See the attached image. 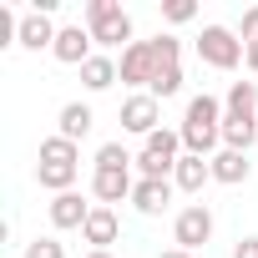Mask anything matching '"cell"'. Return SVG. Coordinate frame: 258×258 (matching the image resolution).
I'll list each match as a JSON object with an SVG mask.
<instances>
[{
	"label": "cell",
	"mask_w": 258,
	"mask_h": 258,
	"mask_svg": "<svg viewBox=\"0 0 258 258\" xmlns=\"http://www.w3.org/2000/svg\"><path fill=\"white\" fill-rule=\"evenodd\" d=\"M177 137H182V152H192V157H213V152H223V101L208 96V91L192 96L187 111H182Z\"/></svg>",
	"instance_id": "obj_1"
},
{
	"label": "cell",
	"mask_w": 258,
	"mask_h": 258,
	"mask_svg": "<svg viewBox=\"0 0 258 258\" xmlns=\"http://www.w3.org/2000/svg\"><path fill=\"white\" fill-rule=\"evenodd\" d=\"M76 172H81V147L66 142V137H46L41 142V162H36V182L46 192H71Z\"/></svg>",
	"instance_id": "obj_2"
},
{
	"label": "cell",
	"mask_w": 258,
	"mask_h": 258,
	"mask_svg": "<svg viewBox=\"0 0 258 258\" xmlns=\"http://www.w3.org/2000/svg\"><path fill=\"white\" fill-rule=\"evenodd\" d=\"M86 31L96 46H132V16L121 11V0H86Z\"/></svg>",
	"instance_id": "obj_3"
},
{
	"label": "cell",
	"mask_w": 258,
	"mask_h": 258,
	"mask_svg": "<svg viewBox=\"0 0 258 258\" xmlns=\"http://www.w3.org/2000/svg\"><path fill=\"white\" fill-rule=\"evenodd\" d=\"M243 56H248V46L238 41V31H228V26H203V36H198V61H203V66L233 71Z\"/></svg>",
	"instance_id": "obj_4"
},
{
	"label": "cell",
	"mask_w": 258,
	"mask_h": 258,
	"mask_svg": "<svg viewBox=\"0 0 258 258\" xmlns=\"http://www.w3.org/2000/svg\"><path fill=\"white\" fill-rule=\"evenodd\" d=\"M177 162H182V137L167 132V126H157V132L147 137V147H142V157H137L142 177H172Z\"/></svg>",
	"instance_id": "obj_5"
},
{
	"label": "cell",
	"mask_w": 258,
	"mask_h": 258,
	"mask_svg": "<svg viewBox=\"0 0 258 258\" xmlns=\"http://www.w3.org/2000/svg\"><path fill=\"white\" fill-rule=\"evenodd\" d=\"M208 238H213V208H208V203H187V208L172 218V248L198 253Z\"/></svg>",
	"instance_id": "obj_6"
},
{
	"label": "cell",
	"mask_w": 258,
	"mask_h": 258,
	"mask_svg": "<svg viewBox=\"0 0 258 258\" xmlns=\"http://www.w3.org/2000/svg\"><path fill=\"white\" fill-rule=\"evenodd\" d=\"M162 126V101L152 91H132L121 101V132H132V137H152Z\"/></svg>",
	"instance_id": "obj_7"
},
{
	"label": "cell",
	"mask_w": 258,
	"mask_h": 258,
	"mask_svg": "<svg viewBox=\"0 0 258 258\" xmlns=\"http://www.w3.org/2000/svg\"><path fill=\"white\" fill-rule=\"evenodd\" d=\"M116 71H121L126 86H152L157 81V51H152V41H132V46L121 51Z\"/></svg>",
	"instance_id": "obj_8"
},
{
	"label": "cell",
	"mask_w": 258,
	"mask_h": 258,
	"mask_svg": "<svg viewBox=\"0 0 258 258\" xmlns=\"http://www.w3.org/2000/svg\"><path fill=\"white\" fill-rule=\"evenodd\" d=\"M96 41H91V31L86 26H61L56 31V46H51V56L61 61V66H86L96 51H91Z\"/></svg>",
	"instance_id": "obj_9"
},
{
	"label": "cell",
	"mask_w": 258,
	"mask_h": 258,
	"mask_svg": "<svg viewBox=\"0 0 258 258\" xmlns=\"http://www.w3.org/2000/svg\"><path fill=\"white\" fill-rule=\"evenodd\" d=\"M86 218H91V208L81 203V192H76V187H71V192H56V198H51V228H56V233L86 228Z\"/></svg>",
	"instance_id": "obj_10"
},
{
	"label": "cell",
	"mask_w": 258,
	"mask_h": 258,
	"mask_svg": "<svg viewBox=\"0 0 258 258\" xmlns=\"http://www.w3.org/2000/svg\"><path fill=\"white\" fill-rule=\"evenodd\" d=\"M172 203V177H137V187H132V208L137 213H162Z\"/></svg>",
	"instance_id": "obj_11"
},
{
	"label": "cell",
	"mask_w": 258,
	"mask_h": 258,
	"mask_svg": "<svg viewBox=\"0 0 258 258\" xmlns=\"http://www.w3.org/2000/svg\"><path fill=\"white\" fill-rule=\"evenodd\" d=\"M116 233H121V223H116V213L111 208H91V218H86V228H81V238L91 243V253H106L111 243H116Z\"/></svg>",
	"instance_id": "obj_12"
},
{
	"label": "cell",
	"mask_w": 258,
	"mask_h": 258,
	"mask_svg": "<svg viewBox=\"0 0 258 258\" xmlns=\"http://www.w3.org/2000/svg\"><path fill=\"white\" fill-rule=\"evenodd\" d=\"M56 31H61V26H51L46 11H26V16H21V46H26V51H51V46H56Z\"/></svg>",
	"instance_id": "obj_13"
},
{
	"label": "cell",
	"mask_w": 258,
	"mask_h": 258,
	"mask_svg": "<svg viewBox=\"0 0 258 258\" xmlns=\"http://www.w3.org/2000/svg\"><path fill=\"white\" fill-rule=\"evenodd\" d=\"M213 162V182H223V187H238V182H248V172H253V162H248V152H213L208 157Z\"/></svg>",
	"instance_id": "obj_14"
},
{
	"label": "cell",
	"mask_w": 258,
	"mask_h": 258,
	"mask_svg": "<svg viewBox=\"0 0 258 258\" xmlns=\"http://www.w3.org/2000/svg\"><path fill=\"white\" fill-rule=\"evenodd\" d=\"M132 187H137V182H132V172H126V167H121V172H96V177H91V198H96L101 208L132 198Z\"/></svg>",
	"instance_id": "obj_15"
},
{
	"label": "cell",
	"mask_w": 258,
	"mask_h": 258,
	"mask_svg": "<svg viewBox=\"0 0 258 258\" xmlns=\"http://www.w3.org/2000/svg\"><path fill=\"white\" fill-rule=\"evenodd\" d=\"M223 116L258 121V81H233V86H228V96H223Z\"/></svg>",
	"instance_id": "obj_16"
},
{
	"label": "cell",
	"mask_w": 258,
	"mask_h": 258,
	"mask_svg": "<svg viewBox=\"0 0 258 258\" xmlns=\"http://www.w3.org/2000/svg\"><path fill=\"white\" fill-rule=\"evenodd\" d=\"M203 182H213V162L182 152V162H177V172H172V187H177V192H203Z\"/></svg>",
	"instance_id": "obj_17"
},
{
	"label": "cell",
	"mask_w": 258,
	"mask_h": 258,
	"mask_svg": "<svg viewBox=\"0 0 258 258\" xmlns=\"http://www.w3.org/2000/svg\"><path fill=\"white\" fill-rule=\"evenodd\" d=\"M91 121H96V116H91V106H86V101H66V106H61V116H56V137L81 142V137L91 132Z\"/></svg>",
	"instance_id": "obj_18"
},
{
	"label": "cell",
	"mask_w": 258,
	"mask_h": 258,
	"mask_svg": "<svg viewBox=\"0 0 258 258\" xmlns=\"http://www.w3.org/2000/svg\"><path fill=\"white\" fill-rule=\"evenodd\" d=\"M111 81H121V71H116L111 56H91V61L81 66V86H86V91H106Z\"/></svg>",
	"instance_id": "obj_19"
},
{
	"label": "cell",
	"mask_w": 258,
	"mask_h": 258,
	"mask_svg": "<svg viewBox=\"0 0 258 258\" xmlns=\"http://www.w3.org/2000/svg\"><path fill=\"white\" fill-rule=\"evenodd\" d=\"M258 142V121H243V116H223V147L228 152H248Z\"/></svg>",
	"instance_id": "obj_20"
},
{
	"label": "cell",
	"mask_w": 258,
	"mask_h": 258,
	"mask_svg": "<svg viewBox=\"0 0 258 258\" xmlns=\"http://www.w3.org/2000/svg\"><path fill=\"white\" fill-rule=\"evenodd\" d=\"M132 162H137V157L126 152L121 142H101V147H96V172H121V167H132Z\"/></svg>",
	"instance_id": "obj_21"
},
{
	"label": "cell",
	"mask_w": 258,
	"mask_h": 258,
	"mask_svg": "<svg viewBox=\"0 0 258 258\" xmlns=\"http://www.w3.org/2000/svg\"><path fill=\"white\" fill-rule=\"evenodd\" d=\"M157 101H167V96H177L182 91V61H172V66H157V81L147 86Z\"/></svg>",
	"instance_id": "obj_22"
},
{
	"label": "cell",
	"mask_w": 258,
	"mask_h": 258,
	"mask_svg": "<svg viewBox=\"0 0 258 258\" xmlns=\"http://www.w3.org/2000/svg\"><path fill=\"white\" fill-rule=\"evenodd\" d=\"M26 258H66V248H61V238H31Z\"/></svg>",
	"instance_id": "obj_23"
},
{
	"label": "cell",
	"mask_w": 258,
	"mask_h": 258,
	"mask_svg": "<svg viewBox=\"0 0 258 258\" xmlns=\"http://www.w3.org/2000/svg\"><path fill=\"white\" fill-rule=\"evenodd\" d=\"M162 16H167L172 26H182V21H192V16H198V6H192V0H167Z\"/></svg>",
	"instance_id": "obj_24"
},
{
	"label": "cell",
	"mask_w": 258,
	"mask_h": 258,
	"mask_svg": "<svg viewBox=\"0 0 258 258\" xmlns=\"http://www.w3.org/2000/svg\"><path fill=\"white\" fill-rule=\"evenodd\" d=\"M238 41H243V46H253V41H258V6H253V11H243V26H238Z\"/></svg>",
	"instance_id": "obj_25"
},
{
	"label": "cell",
	"mask_w": 258,
	"mask_h": 258,
	"mask_svg": "<svg viewBox=\"0 0 258 258\" xmlns=\"http://www.w3.org/2000/svg\"><path fill=\"white\" fill-rule=\"evenodd\" d=\"M233 258H258V233H248V238H238V248H233Z\"/></svg>",
	"instance_id": "obj_26"
},
{
	"label": "cell",
	"mask_w": 258,
	"mask_h": 258,
	"mask_svg": "<svg viewBox=\"0 0 258 258\" xmlns=\"http://www.w3.org/2000/svg\"><path fill=\"white\" fill-rule=\"evenodd\" d=\"M157 258H192V253H187V248H162Z\"/></svg>",
	"instance_id": "obj_27"
},
{
	"label": "cell",
	"mask_w": 258,
	"mask_h": 258,
	"mask_svg": "<svg viewBox=\"0 0 258 258\" xmlns=\"http://www.w3.org/2000/svg\"><path fill=\"white\" fill-rule=\"evenodd\" d=\"M243 61H248V71H258V41L248 46V56H243Z\"/></svg>",
	"instance_id": "obj_28"
},
{
	"label": "cell",
	"mask_w": 258,
	"mask_h": 258,
	"mask_svg": "<svg viewBox=\"0 0 258 258\" xmlns=\"http://www.w3.org/2000/svg\"><path fill=\"white\" fill-rule=\"evenodd\" d=\"M86 258H111V253H86Z\"/></svg>",
	"instance_id": "obj_29"
}]
</instances>
